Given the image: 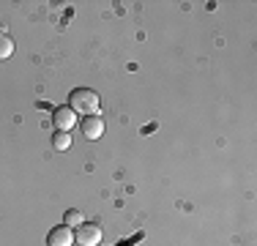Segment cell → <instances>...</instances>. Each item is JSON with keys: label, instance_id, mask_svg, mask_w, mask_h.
I'll return each instance as SVG.
<instances>
[{"label": "cell", "instance_id": "cell-1", "mask_svg": "<svg viewBox=\"0 0 257 246\" xmlns=\"http://www.w3.org/2000/svg\"><path fill=\"white\" fill-rule=\"evenodd\" d=\"M99 104H101V98L96 90H90V88H77V90H71V96H69V107L74 109L77 115H99Z\"/></svg>", "mask_w": 257, "mask_h": 246}, {"label": "cell", "instance_id": "cell-2", "mask_svg": "<svg viewBox=\"0 0 257 246\" xmlns=\"http://www.w3.org/2000/svg\"><path fill=\"white\" fill-rule=\"evenodd\" d=\"M101 238H104L101 227L93 224V221H85V224H79L77 232H74V241H77L79 246H99Z\"/></svg>", "mask_w": 257, "mask_h": 246}, {"label": "cell", "instance_id": "cell-3", "mask_svg": "<svg viewBox=\"0 0 257 246\" xmlns=\"http://www.w3.org/2000/svg\"><path fill=\"white\" fill-rule=\"evenodd\" d=\"M52 123L58 132H71V129L77 126V112L71 107H58L52 112Z\"/></svg>", "mask_w": 257, "mask_h": 246}, {"label": "cell", "instance_id": "cell-4", "mask_svg": "<svg viewBox=\"0 0 257 246\" xmlns=\"http://www.w3.org/2000/svg\"><path fill=\"white\" fill-rule=\"evenodd\" d=\"M74 243V232L71 227L60 224V227H52L50 235H47V246H71Z\"/></svg>", "mask_w": 257, "mask_h": 246}, {"label": "cell", "instance_id": "cell-5", "mask_svg": "<svg viewBox=\"0 0 257 246\" xmlns=\"http://www.w3.org/2000/svg\"><path fill=\"white\" fill-rule=\"evenodd\" d=\"M82 134L88 140H99L104 134V118L101 115H88V118L82 120Z\"/></svg>", "mask_w": 257, "mask_h": 246}, {"label": "cell", "instance_id": "cell-6", "mask_svg": "<svg viewBox=\"0 0 257 246\" xmlns=\"http://www.w3.org/2000/svg\"><path fill=\"white\" fill-rule=\"evenodd\" d=\"M14 55V39L9 33H0V60L11 58Z\"/></svg>", "mask_w": 257, "mask_h": 246}, {"label": "cell", "instance_id": "cell-7", "mask_svg": "<svg viewBox=\"0 0 257 246\" xmlns=\"http://www.w3.org/2000/svg\"><path fill=\"white\" fill-rule=\"evenodd\" d=\"M69 145H71L69 132H55V137H52V148H55V151H69Z\"/></svg>", "mask_w": 257, "mask_h": 246}, {"label": "cell", "instance_id": "cell-8", "mask_svg": "<svg viewBox=\"0 0 257 246\" xmlns=\"http://www.w3.org/2000/svg\"><path fill=\"white\" fill-rule=\"evenodd\" d=\"M63 224H66V227H79V224H85V219H82V213H79V211H74V208H71V211H66Z\"/></svg>", "mask_w": 257, "mask_h": 246}]
</instances>
